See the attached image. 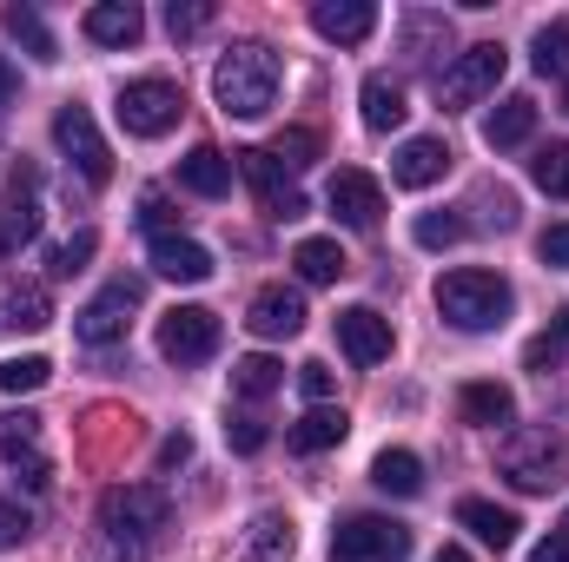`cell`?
I'll return each instance as SVG.
<instances>
[{
    "instance_id": "18",
    "label": "cell",
    "mask_w": 569,
    "mask_h": 562,
    "mask_svg": "<svg viewBox=\"0 0 569 562\" xmlns=\"http://www.w3.org/2000/svg\"><path fill=\"white\" fill-rule=\"evenodd\" d=\"M152 272L172 279V284H206L212 279V252H206L199 239L172 232V239H152Z\"/></svg>"
},
{
    "instance_id": "13",
    "label": "cell",
    "mask_w": 569,
    "mask_h": 562,
    "mask_svg": "<svg viewBox=\"0 0 569 562\" xmlns=\"http://www.w3.org/2000/svg\"><path fill=\"white\" fill-rule=\"evenodd\" d=\"M325 199H331V212H338L351 232H371V225L385 219V185H378L371 172H358V165H345V172L331 179Z\"/></svg>"
},
{
    "instance_id": "43",
    "label": "cell",
    "mask_w": 569,
    "mask_h": 562,
    "mask_svg": "<svg viewBox=\"0 0 569 562\" xmlns=\"http://www.w3.org/2000/svg\"><path fill=\"white\" fill-rule=\"evenodd\" d=\"M298 391L311 404H331V364H298Z\"/></svg>"
},
{
    "instance_id": "32",
    "label": "cell",
    "mask_w": 569,
    "mask_h": 562,
    "mask_svg": "<svg viewBox=\"0 0 569 562\" xmlns=\"http://www.w3.org/2000/svg\"><path fill=\"white\" fill-rule=\"evenodd\" d=\"M279 384H284V364H279V358H266V351H252V358H239V364H232V391H239V398H252V404H259V398H272Z\"/></svg>"
},
{
    "instance_id": "8",
    "label": "cell",
    "mask_w": 569,
    "mask_h": 562,
    "mask_svg": "<svg viewBox=\"0 0 569 562\" xmlns=\"http://www.w3.org/2000/svg\"><path fill=\"white\" fill-rule=\"evenodd\" d=\"M331 562H411V530L391 516H345L331 536Z\"/></svg>"
},
{
    "instance_id": "11",
    "label": "cell",
    "mask_w": 569,
    "mask_h": 562,
    "mask_svg": "<svg viewBox=\"0 0 569 562\" xmlns=\"http://www.w3.org/2000/svg\"><path fill=\"white\" fill-rule=\"evenodd\" d=\"M53 140H60V152H67L93 185L113 179V152H107V140H100V127H93L87 107H60V113H53Z\"/></svg>"
},
{
    "instance_id": "2",
    "label": "cell",
    "mask_w": 569,
    "mask_h": 562,
    "mask_svg": "<svg viewBox=\"0 0 569 562\" xmlns=\"http://www.w3.org/2000/svg\"><path fill=\"white\" fill-rule=\"evenodd\" d=\"M510 304H517V291H510V279H497V272L457 265V272L437 279V311H443V324H457V331H497V324L510 318Z\"/></svg>"
},
{
    "instance_id": "36",
    "label": "cell",
    "mask_w": 569,
    "mask_h": 562,
    "mask_svg": "<svg viewBox=\"0 0 569 562\" xmlns=\"http://www.w3.org/2000/svg\"><path fill=\"white\" fill-rule=\"evenodd\" d=\"M530 60H537V73H557L563 80L569 73V20H543L537 27V53Z\"/></svg>"
},
{
    "instance_id": "39",
    "label": "cell",
    "mask_w": 569,
    "mask_h": 562,
    "mask_svg": "<svg viewBox=\"0 0 569 562\" xmlns=\"http://www.w3.org/2000/svg\"><path fill=\"white\" fill-rule=\"evenodd\" d=\"M411 239H418L425 252H443V245H457V239H463V219H457V212H425V219L411 225Z\"/></svg>"
},
{
    "instance_id": "17",
    "label": "cell",
    "mask_w": 569,
    "mask_h": 562,
    "mask_svg": "<svg viewBox=\"0 0 569 562\" xmlns=\"http://www.w3.org/2000/svg\"><path fill=\"white\" fill-rule=\"evenodd\" d=\"M443 172H450V145L437 140V133L405 140V145H398V159H391V179H398L405 192H425V185H437Z\"/></svg>"
},
{
    "instance_id": "50",
    "label": "cell",
    "mask_w": 569,
    "mask_h": 562,
    "mask_svg": "<svg viewBox=\"0 0 569 562\" xmlns=\"http://www.w3.org/2000/svg\"><path fill=\"white\" fill-rule=\"evenodd\" d=\"M430 562H470V556H463L457 543H443V550H437V556H430Z\"/></svg>"
},
{
    "instance_id": "28",
    "label": "cell",
    "mask_w": 569,
    "mask_h": 562,
    "mask_svg": "<svg viewBox=\"0 0 569 562\" xmlns=\"http://www.w3.org/2000/svg\"><path fill=\"white\" fill-rule=\"evenodd\" d=\"M463 423H477V430H503V423L517 418V398H510V384H463Z\"/></svg>"
},
{
    "instance_id": "51",
    "label": "cell",
    "mask_w": 569,
    "mask_h": 562,
    "mask_svg": "<svg viewBox=\"0 0 569 562\" xmlns=\"http://www.w3.org/2000/svg\"><path fill=\"white\" fill-rule=\"evenodd\" d=\"M563 107H569V100H563Z\"/></svg>"
},
{
    "instance_id": "27",
    "label": "cell",
    "mask_w": 569,
    "mask_h": 562,
    "mask_svg": "<svg viewBox=\"0 0 569 562\" xmlns=\"http://www.w3.org/2000/svg\"><path fill=\"white\" fill-rule=\"evenodd\" d=\"M0 311H7L0 324H13V331H47V324H53V298H47V284H33V279L7 284Z\"/></svg>"
},
{
    "instance_id": "21",
    "label": "cell",
    "mask_w": 569,
    "mask_h": 562,
    "mask_svg": "<svg viewBox=\"0 0 569 562\" xmlns=\"http://www.w3.org/2000/svg\"><path fill=\"white\" fill-rule=\"evenodd\" d=\"M80 27H87L93 47H133V40L146 33V13L133 7V0H100V7H87Z\"/></svg>"
},
{
    "instance_id": "33",
    "label": "cell",
    "mask_w": 569,
    "mask_h": 562,
    "mask_svg": "<svg viewBox=\"0 0 569 562\" xmlns=\"http://www.w3.org/2000/svg\"><path fill=\"white\" fill-rule=\"evenodd\" d=\"M530 179H537V192H550V199H569V140H550L537 159H530Z\"/></svg>"
},
{
    "instance_id": "25",
    "label": "cell",
    "mask_w": 569,
    "mask_h": 562,
    "mask_svg": "<svg viewBox=\"0 0 569 562\" xmlns=\"http://www.w3.org/2000/svg\"><path fill=\"white\" fill-rule=\"evenodd\" d=\"M457 523H463L477 543H490V550H510L517 530H523L510 510H497V503H483V496H463V503H457Z\"/></svg>"
},
{
    "instance_id": "26",
    "label": "cell",
    "mask_w": 569,
    "mask_h": 562,
    "mask_svg": "<svg viewBox=\"0 0 569 562\" xmlns=\"http://www.w3.org/2000/svg\"><path fill=\"white\" fill-rule=\"evenodd\" d=\"M345 430H351V418H345L338 404H311L305 418L291 423V450H305V456H318V450H338V443H345Z\"/></svg>"
},
{
    "instance_id": "34",
    "label": "cell",
    "mask_w": 569,
    "mask_h": 562,
    "mask_svg": "<svg viewBox=\"0 0 569 562\" xmlns=\"http://www.w3.org/2000/svg\"><path fill=\"white\" fill-rule=\"evenodd\" d=\"M0 20H7V33H13V40L33 53V60H60V47H53V33L40 27V13H33V7H7Z\"/></svg>"
},
{
    "instance_id": "42",
    "label": "cell",
    "mask_w": 569,
    "mask_h": 562,
    "mask_svg": "<svg viewBox=\"0 0 569 562\" xmlns=\"http://www.w3.org/2000/svg\"><path fill=\"white\" fill-rule=\"evenodd\" d=\"M206 20H212V7H206V0H199V7H179V0L166 7V27H172V40H186V33H199Z\"/></svg>"
},
{
    "instance_id": "29",
    "label": "cell",
    "mask_w": 569,
    "mask_h": 562,
    "mask_svg": "<svg viewBox=\"0 0 569 562\" xmlns=\"http://www.w3.org/2000/svg\"><path fill=\"white\" fill-rule=\"evenodd\" d=\"M405 53H411L418 67H430L437 53H450V20L430 13V7H411V13H405Z\"/></svg>"
},
{
    "instance_id": "41",
    "label": "cell",
    "mask_w": 569,
    "mask_h": 562,
    "mask_svg": "<svg viewBox=\"0 0 569 562\" xmlns=\"http://www.w3.org/2000/svg\"><path fill=\"white\" fill-rule=\"evenodd\" d=\"M172 219H179V212L166 205V192H146L140 199V225L152 232V239H172Z\"/></svg>"
},
{
    "instance_id": "12",
    "label": "cell",
    "mask_w": 569,
    "mask_h": 562,
    "mask_svg": "<svg viewBox=\"0 0 569 562\" xmlns=\"http://www.w3.org/2000/svg\"><path fill=\"white\" fill-rule=\"evenodd\" d=\"M127 311H140V279H113L80 318H73V331H80L87 344H113V338H127Z\"/></svg>"
},
{
    "instance_id": "14",
    "label": "cell",
    "mask_w": 569,
    "mask_h": 562,
    "mask_svg": "<svg viewBox=\"0 0 569 562\" xmlns=\"http://www.w3.org/2000/svg\"><path fill=\"white\" fill-rule=\"evenodd\" d=\"M338 351H345L351 364H385V358H391V318L371 311V304L338 311Z\"/></svg>"
},
{
    "instance_id": "16",
    "label": "cell",
    "mask_w": 569,
    "mask_h": 562,
    "mask_svg": "<svg viewBox=\"0 0 569 562\" xmlns=\"http://www.w3.org/2000/svg\"><path fill=\"white\" fill-rule=\"evenodd\" d=\"M246 324H252V338H298V331H305V298H298L291 284H266V291L252 298Z\"/></svg>"
},
{
    "instance_id": "4",
    "label": "cell",
    "mask_w": 569,
    "mask_h": 562,
    "mask_svg": "<svg viewBox=\"0 0 569 562\" xmlns=\"http://www.w3.org/2000/svg\"><path fill=\"white\" fill-rule=\"evenodd\" d=\"M166 516H172V503L159 483H113L100 496V530H107V543H127V550L152 543L166 530Z\"/></svg>"
},
{
    "instance_id": "1",
    "label": "cell",
    "mask_w": 569,
    "mask_h": 562,
    "mask_svg": "<svg viewBox=\"0 0 569 562\" xmlns=\"http://www.w3.org/2000/svg\"><path fill=\"white\" fill-rule=\"evenodd\" d=\"M212 100L226 120H266L279 100V53L266 40H239L219 67H212Z\"/></svg>"
},
{
    "instance_id": "24",
    "label": "cell",
    "mask_w": 569,
    "mask_h": 562,
    "mask_svg": "<svg viewBox=\"0 0 569 562\" xmlns=\"http://www.w3.org/2000/svg\"><path fill=\"white\" fill-rule=\"evenodd\" d=\"M358 107H365V127H371V133H398L405 113H411V107H405V87L385 80V73H371V80L358 87Z\"/></svg>"
},
{
    "instance_id": "45",
    "label": "cell",
    "mask_w": 569,
    "mask_h": 562,
    "mask_svg": "<svg viewBox=\"0 0 569 562\" xmlns=\"http://www.w3.org/2000/svg\"><path fill=\"white\" fill-rule=\"evenodd\" d=\"M226 436H232V450H246V456H252V450H266V423H259V418H232V423H226Z\"/></svg>"
},
{
    "instance_id": "30",
    "label": "cell",
    "mask_w": 569,
    "mask_h": 562,
    "mask_svg": "<svg viewBox=\"0 0 569 562\" xmlns=\"http://www.w3.org/2000/svg\"><path fill=\"white\" fill-rule=\"evenodd\" d=\"M371 483H378L385 496H418V490H425V463H418L411 450H378Z\"/></svg>"
},
{
    "instance_id": "46",
    "label": "cell",
    "mask_w": 569,
    "mask_h": 562,
    "mask_svg": "<svg viewBox=\"0 0 569 562\" xmlns=\"http://www.w3.org/2000/svg\"><path fill=\"white\" fill-rule=\"evenodd\" d=\"M20 536H27V510H20V503H7V496H0V550H13V543H20Z\"/></svg>"
},
{
    "instance_id": "38",
    "label": "cell",
    "mask_w": 569,
    "mask_h": 562,
    "mask_svg": "<svg viewBox=\"0 0 569 562\" xmlns=\"http://www.w3.org/2000/svg\"><path fill=\"white\" fill-rule=\"evenodd\" d=\"M93 252H100V239H93V232H73L67 245H53V252H47V272H53V279H73V272H87V259H93Z\"/></svg>"
},
{
    "instance_id": "49",
    "label": "cell",
    "mask_w": 569,
    "mask_h": 562,
    "mask_svg": "<svg viewBox=\"0 0 569 562\" xmlns=\"http://www.w3.org/2000/svg\"><path fill=\"white\" fill-rule=\"evenodd\" d=\"M13 93H20V73H13L7 53H0V107H13Z\"/></svg>"
},
{
    "instance_id": "15",
    "label": "cell",
    "mask_w": 569,
    "mask_h": 562,
    "mask_svg": "<svg viewBox=\"0 0 569 562\" xmlns=\"http://www.w3.org/2000/svg\"><path fill=\"white\" fill-rule=\"evenodd\" d=\"M0 463H20V470H27V490H47L40 418H27V411H7V418H0Z\"/></svg>"
},
{
    "instance_id": "40",
    "label": "cell",
    "mask_w": 569,
    "mask_h": 562,
    "mask_svg": "<svg viewBox=\"0 0 569 562\" xmlns=\"http://www.w3.org/2000/svg\"><path fill=\"white\" fill-rule=\"evenodd\" d=\"M272 159H279L284 172H305V165L318 159V133H311V127H291V133H279V145H272Z\"/></svg>"
},
{
    "instance_id": "47",
    "label": "cell",
    "mask_w": 569,
    "mask_h": 562,
    "mask_svg": "<svg viewBox=\"0 0 569 562\" xmlns=\"http://www.w3.org/2000/svg\"><path fill=\"white\" fill-rule=\"evenodd\" d=\"M530 562H569V523H563V530H550V536L530 550Z\"/></svg>"
},
{
    "instance_id": "3",
    "label": "cell",
    "mask_w": 569,
    "mask_h": 562,
    "mask_svg": "<svg viewBox=\"0 0 569 562\" xmlns=\"http://www.w3.org/2000/svg\"><path fill=\"white\" fill-rule=\"evenodd\" d=\"M497 463H503L510 490H523V496H550V490H563L569 483V436L563 430H510L503 450H497Z\"/></svg>"
},
{
    "instance_id": "5",
    "label": "cell",
    "mask_w": 569,
    "mask_h": 562,
    "mask_svg": "<svg viewBox=\"0 0 569 562\" xmlns=\"http://www.w3.org/2000/svg\"><path fill=\"white\" fill-rule=\"evenodd\" d=\"M503 67H510V53H503L497 40H483V47H463V53H457V60L437 73V100H443V113H457V107H477L483 93H497Z\"/></svg>"
},
{
    "instance_id": "48",
    "label": "cell",
    "mask_w": 569,
    "mask_h": 562,
    "mask_svg": "<svg viewBox=\"0 0 569 562\" xmlns=\"http://www.w3.org/2000/svg\"><path fill=\"white\" fill-rule=\"evenodd\" d=\"M186 456H192V436H186V430H172V436L159 443V463H166V470H179Z\"/></svg>"
},
{
    "instance_id": "44",
    "label": "cell",
    "mask_w": 569,
    "mask_h": 562,
    "mask_svg": "<svg viewBox=\"0 0 569 562\" xmlns=\"http://www.w3.org/2000/svg\"><path fill=\"white\" fill-rule=\"evenodd\" d=\"M537 252H543V265H557V272H569V219H563V225H550V232L537 239Z\"/></svg>"
},
{
    "instance_id": "31",
    "label": "cell",
    "mask_w": 569,
    "mask_h": 562,
    "mask_svg": "<svg viewBox=\"0 0 569 562\" xmlns=\"http://www.w3.org/2000/svg\"><path fill=\"white\" fill-rule=\"evenodd\" d=\"M291 265H298V279L305 284H338L351 265H345V252H338V239H305L298 252H291Z\"/></svg>"
},
{
    "instance_id": "37",
    "label": "cell",
    "mask_w": 569,
    "mask_h": 562,
    "mask_svg": "<svg viewBox=\"0 0 569 562\" xmlns=\"http://www.w3.org/2000/svg\"><path fill=\"white\" fill-rule=\"evenodd\" d=\"M47 378H53L47 358H7V364H0V391H7V398H27V391H40Z\"/></svg>"
},
{
    "instance_id": "20",
    "label": "cell",
    "mask_w": 569,
    "mask_h": 562,
    "mask_svg": "<svg viewBox=\"0 0 569 562\" xmlns=\"http://www.w3.org/2000/svg\"><path fill=\"white\" fill-rule=\"evenodd\" d=\"M298 536H291V516L284 510H259L239 536V562H291Z\"/></svg>"
},
{
    "instance_id": "6",
    "label": "cell",
    "mask_w": 569,
    "mask_h": 562,
    "mask_svg": "<svg viewBox=\"0 0 569 562\" xmlns=\"http://www.w3.org/2000/svg\"><path fill=\"white\" fill-rule=\"evenodd\" d=\"M113 113H120V127H127L133 140H159V133H172V127H179L186 93H179L172 80H127V87H120V100H113Z\"/></svg>"
},
{
    "instance_id": "10",
    "label": "cell",
    "mask_w": 569,
    "mask_h": 562,
    "mask_svg": "<svg viewBox=\"0 0 569 562\" xmlns=\"http://www.w3.org/2000/svg\"><path fill=\"white\" fill-rule=\"evenodd\" d=\"M232 165L252 179V192H259V205L279 219V225H291V219H305L311 205H305V192L284 179V165L272 159V152H259V145H246V152H232Z\"/></svg>"
},
{
    "instance_id": "23",
    "label": "cell",
    "mask_w": 569,
    "mask_h": 562,
    "mask_svg": "<svg viewBox=\"0 0 569 562\" xmlns=\"http://www.w3.org/2000/svg\"><path fill=\"white\" fill-rule=\"evenodd\" d=\"M537 133V100H523V93H510V100H497L490 113H483V145H523Z\"/></svg>"
},
{
    "instance_id": "22",
    "label": "cell",
    "mask_w": 569,
    "mask_h": 562,
    "mask_svg": "<svg viewBox=\"0 0 569 562\" xmlns=\"http://www.w3.org/2000/svg\"><path fill=\"white\" fill-rule=\"evenodd\" d=\"M232 172H239V165H232L219 145H192V152L179 159V185L199 192V199H226V192H232Z\"/></svg>"
},
{
    "instance_id": "7",
    "label": "cell",
    "mask_w": 569,
    "mask_h": 562,
    "mask_svg": "<svg viewBox=\"0 0 569 562\" xmlns=\"http://www.w3.org/2000/svg\"><path fill=\"white\" fill-rule=\"evenodd\" d=\"M219 338H226V324H219V311H206V304H172V311L159 318V358H166V364H206V358L219 351Z\"/></svg>"
},
{
    "instance_id": "9",
    "label": "cell",
    "mask_w": 569,
    "mask_h": 562,
    "mask_svg": "<svg viewBox=\"0 0 569 562\" xmlns=\"http://www.w3.org/2000/svg\"><path fill=\"white\" fill-rule=\"evenodd\" d=\"M40 239V172L27 159H13L7 185H0V259Z\"/></svg>"
},
{
    "instance_id": "19",
    "label": "cell",
    "mask_w": 569,
    "mask_h": 562,
    "mask_svg": "<svg viewBox=\"0 0 569 562\" xmlns=\"http://www.w3.org/2000/svg\"><path fill=\"white\" fill-rule=\"evenodd\" d=\"M311 27H318L325 40H338V47H358V40H371L378 7H371V0H318V7H311Z\"/></svg>"
},
{
    "instance_id": "35",
    "label": "cell",
    "mask_w": 569,
    "mask_h": 562,
    "mask_svg": "<svg viewBox=\"0 0 569 562\" xmlns=\"http://www.w3.org/2000/svg\"><path fill=\"white\" fill-rule=\"evenodd\" d=\"M563 351H569V304L550 318V331H537V338H530L523 364H530V371H557V364H563Z\"/></svg>"
}]
</instances>
